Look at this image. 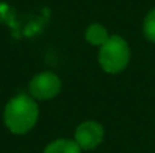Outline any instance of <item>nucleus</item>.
<instances>
[{
	"label": "nucleus",
	"instance_id": "0eeeda50",
	"mask_svg": "<svg viewBox=\"0 0 155 153\" xmlns=\"http://www.w3.org/2000/svg\"><path fill=\"white\" fill-rule=\"evenodd\" d=\"M143 35L145 38L155 44V8L151 9L146 17H145V21H143Z\"/></svg>",
	"mask_w": 155,
	"mask_h": 153
},
{
	"label": "nucleus",
	"instance_id": "f03ea898",
	"mask_svg": "<svg viewBox=\"0 0 155 153\" xmlns=\"http://www.w3.org/2000/svg\"><path fill=\"white\" fill-rule=\"evenodd\" d=\"M130 57L131 51L128 42L117 35H110L107 42L100 47L98 53V62L107 74L122 72L128 66Z\"/></svg>",
	"mask_w": 155,
	"mask_h": 153
},
{
	"label": "nucleus",
	"instance_id": "f257e3e1",
	"mask_svg": "<svg viewBox=\"0 0 155 153\" xmlns=\"http://www.w3.org/2000/svg\"><path fill=\"white\" fill-rule=\"evenodd\" d=\"M39 117V108L36 101L27 95H18L5 107L3 119L6 128L17 135H24L33 129Z\"/></svg>",
	"mask_w": 155,
	"mask_h": 153
},
{
	"label": "nucleus",
	"instance_id": "39448f33",
	"mask_svg": "<svg viewBox=\"0 0 155 153\" xmlns=\"http://www.w3.org/2000/svg\"><path fill=\"white\" fill-rule=\"evenodd\" d=\"M84 38L86 41L91 44V45H95V47H101L103 44L107 42V39L110 38L107 29L104 27L103 24H98V23H94L91 24L86 32H84Z\"/></svg>",
	"mask_w": 155,
	"mask_h": 153
},
{
	"label": "nucleus",
	"instance_id": "7ed1b4c3",
	"mask_svg": "<svg viewBox=\"0 0 155 153\" xmlns=\"http://www.w3.org/2000/svg\"><path fill=\"white\" fill-rule=\"evenodd\" d=\"M62 81L54 72L36 74L29 83V93L35 101H48L60 93Z\"/></svg>",
	"mask_w": 155,
	"mask_h": 153
},
{
	"label": "nucleus",
	"instance_id": "20e7f679",
	"mask_svg": "<svg viewBox=\"0 0 155 153\" xmlns=\"http://www.w3.org/2000/svg\"><path fill=\"white\" fill-rule=\"evenodd\" d=\"M104 129L103 125L95 120H86L80 123L74 134V141L81 150H94L103 143Z\"/></svg>",
	"mask_w": 155,
	"mask_h": 153
},
{
	"label": "nucleus",
	"instance_id": "423d86ee",
	"mask_svg": "<svg viewBox=\"0 0 155 153\" xmlns=\"http://www.w3.org/2000/svg\"><path fill=\"white\" fill-rule=\"evenodd\" d=\"M44 153H81V149L74 140L60 138V140H54L53 143H50L45 147Z\"/></svg>",
	"mask_w": 155,
	"mask_h": 153
}]
</instances>
